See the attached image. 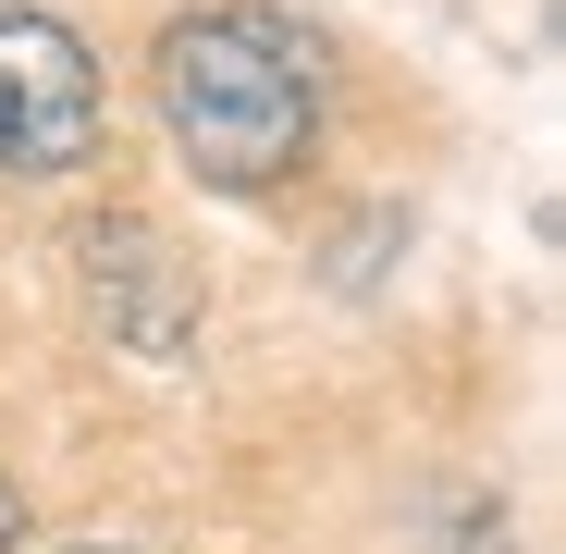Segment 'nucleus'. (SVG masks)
<instances>
[{
	"label": "nucleus",
	"mask_w": 566,
	"mask_h": 554,
	"mask_svg": "<svg viewBox=\"0 0 566 554\" xmlns=\"http://www.w3.org/2000/svg\"><path fill=\"white\" fill-rule=\"evenodd\" d=\"M148 100H160V136L198 185L271 198L321 148V38L296 13H271V0H198V13L160 25Z\"/></svg>",
	"instance_id": "nucleus-1"
},
{
	"label": "nucleus",
	"mask_w": 566,
	"mask_h": 554,
	"mask_svg": "<svg viewBox=\"0 0 566 554\" xmlns=\"http://www.w3.org/2000/svg\"><path fill=\"white\" fill-rule=\"evenodd\" d=\"M74 296H86V321H99L112 345L185 357L198 321H210V271L185 259V234L148 222V210H86L74 222Z\"/></svg>",
	"instance_id": "nucleus-2"
},
{
	"label": "nucleus",
	"mask_w": 566,
	"mask_h": 554,
	"mask_svg": "<svg viewBox=\"0 0 566 554\" xmlns=\"http://www.w3.org/2000/svg\"><path fill=\"white\" fill-rule=\"evenodd\" d=\"M99 148V62L74 25L0 0V173H74Z\"/></svg>",
	"instance_id": "nucleus-3"
},
{
	"label": "nucleus",
	"mask_w": 566,
	"mask_h": 554,
	"mask_svg": "<svg viewBox=\"0 0 566 554\" xmlns=\"http://www.w3.org/2000/svg\"><path fill=\"white\" fill-rule=\"evenodd\" d=\"M13 542H25V493H13V481H0V554H13Z\"/></svg>",
	"instance_id": "nucleus-4"
},
{
	"label": "nucleus",
	"mask_w": 566,
	"mask_h": 554,
	"mask_svg": "<svg viewBox=\"0 0 566 554\" xmlns=\"http://www.w3.org/2000/svg\"><path fill=\"white\" fill-rule=\"evenodd\" d=\"M74 554H112V542H74Z\"/></svg>",
	"instance_id": "nucleus-5"
}]
</instances>
